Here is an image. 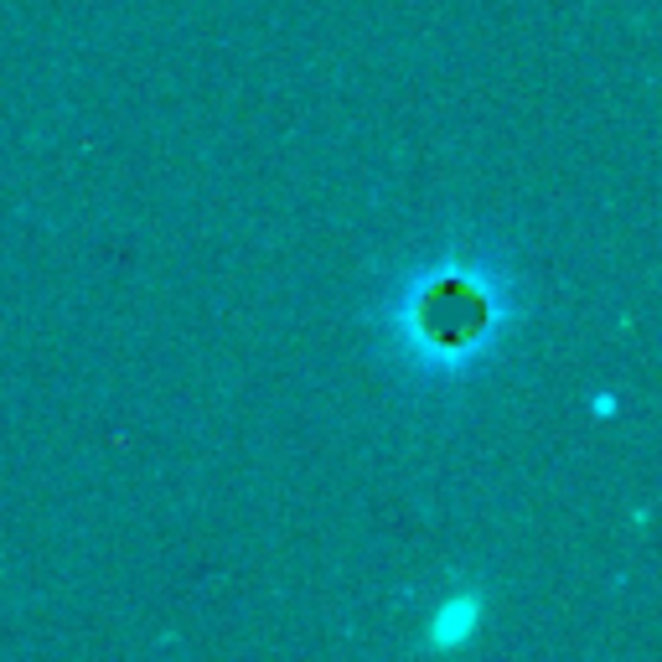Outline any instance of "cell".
Wrapping results in <instances>:
<instances>
[{
    "instance_id": "1",
    "label": "cell",
    "mask_w": 662,
    "mask_h": 662,
    "mask_svg": "<svg viewBox=\"0 0 662 662\" xmlns=\"http://www.w3.org/2000/svg\"><path fill=\"white\" fill-rule=\"evenodd\" d=\"M471 626H477V605H471V601H451L435 616V642H440V648H455V642H467V636H471Z\"/></svg>"
}]
</instances>
